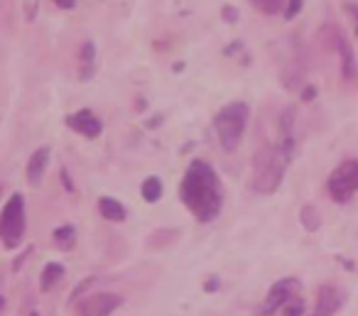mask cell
<instances>
[{"label": "cell", "mask_w": 358, "mask_h": 316, "mask_svg": "<svg viewBox=\"0 0 358 316\" xmlns=\"http://www.w3.org/2000/svg\"><path fill=\"white\" fill-rule=\"evenodd\" d=\"M62 277H64V267H62L59 262H50V265L45 267V272H42V289L50 292L55 285H59Z\"/></svg>", "instance_id": "cell-14"}, {"label": "cell", "mask_w": 358, "mask_h": 316, "mask_svg": "<svg viewBox=\"0 0 358 316\" xmlns=\"http://www.w3.org/2000/svg\"><path fill=\"white\" fill-rule=\"evenodd\" d=\"M253 6L258 8L260 13H265V15H278V13L282 10L285 0H253Z\"/></svg>", "instance_id": "cell-18"}, {"label": "cell", "mask_w": 358, "mask_h": 316, "mask_svg": "<svg viewBox=\"0 0 358 316\" xmlns=\"http://www.w3.org/2000/svg\"><path fill=\"white\" fill-rule=\"evenodd\" d=\"M179 196L187 203V208L194 213L196 221L209 223L219 216L224 196H221L219 177L209 162L196 159L189 164L185 179H182V187H179Z\"/></svg>", "instance_id": "cell-1"}, {"label": "cell", "mask_w": 358, "mask_h": 316, "mask_svg": "<svg viewBox=\"0 0 358 316\" xmlns=\"http://www.w3.org/2000/svg\"><path fill=\"white\" fill-rule=\"evenodd\" d=\"M299 216H302V223L307 231H317V228L322 226V218H319V211L314 206H304Z\"/></svg>", "instance_id": "cell-17"}, {"label": "cell", "mask_w": 358, "mask_h": 316, "mask_svg": "<svg viewBox=\"0 0 358 316\" xmlns=\"http://www.w3.org/2000/svg\"><path fill=\"white\" fill-rule=\"evenodd\" d=\"M292 155H294L292 135H285L282 140L265 148L258 155V159H255V174H253L255 189L263 194H273L280 187V182L285 179V172H287L289 162H292Z\"/></svg>", "instance_id": "cell-2"}, {"label": "cell", "mask_w": 358, "mask_h": 316, "mask_svg": "<svg viewBox=\"0 0 358 316\" xmlns=\"http://www.w3.org/2000/svg\"><path fill=\"white\" fill-rule=\"evenodd\" d=\"M216 282H219V280H216V277H214V280H209V285H206V289L214 292V289H216Z\"/></svg>", "instance_id": "cell-23"}, {"label": "cell", "mask_w": 358, "mask_h": 316, "mask_svg": "<svg viewBox=\"0 0 358 316\" xmlns=\"http://www.w3.org/2000/svg\"><path fill=\"white\" fill-rule=\"evenodd\" d=\"M55 3H57L59 8H64V10H69V8H74L76 0H55Z\"/></svg>", "instance_id": "cell-21"}, {"label": "cell", "mask_w": 358, "mask_h": 316, "mask_svg": "<svg viewBox=\"0 0 358 316\" xmlns=\"http://www.w3.org/2000/svg\"><path fill=\"white\" fill-rule=\"evenodd\" d=\"M47 164H50V150L47 148L35 150V155L30 157V164H27V179H30L32 184H40L42 177H45Z\"/></svg>", "instance_id": "cell-11"}, {"label": "cell", "mask_w": 358, "mask_h": 316, "mask_svg": "<svg viewBox=\"0 0 358 316\" xmlns=\"http://www.w3.org/2000/svg\"><path fill=\"white\" fill-rule=\"evenodd\" d=\"M32 316H40V314H32Z\"/></svg>", "instance_id": "cell-25"}, {"label": "cell", "mask_w": 358, "mask_h": 316, "mask_svg": "<svg viewBox=\"0 0 358 316\" xmlns=\"http://www.w3.org/2000/svg\"><path fill=\"white\" fill-rule=\"evenodd\" d=\"M336 47H338V55H341V71L346 79H356L358 76V66H356V57H353L351 45L346 42V37L341 32H336Z\"/></svg>", "instance_id": "cell-10"}, {"label": "cell", "mask_w": 358, "mask_h": 316, "mask_svg": "<svg viewBox=\"0 0 358 316\" xmlns=\"http://www.w3.org/2000/svg\"><path fill=\"white\" fill-rule=\"evenodd\" d=\"M329 196L338 203L351 201V196L358 192V159H346L341 162L329 177Z\"/></svg>", "instance_id": "cell-5"}, {"label": "cell", "mask_w": 358, "mask_h": 316, "mask_svg": "<svg viewBox=\"0 0 358 316\" xmlns=\"http://www.w3.org/2000/svg\"><path fill=\"white\" fill-rule=\"evenodd\" d=\"M52 238H55L57 247H62V250H69V247L74 245V240H76V231H74V226H62V228H57Z\"/></svg>", "instance_id": "cell-16"}, {"label": "cell", "mask_w": 358, "mask_h": 316, "mask_svg": "<svg viewBox=\"0 0 358 316\" xmlns=\"http://www.w3.org/2000/svg\"><path fill=\"white\" fill-rule=\"evenodd\" d=\"M338 306H341L338 292L331 285H324L317 294V311L312 316H334L338 311Z\"/></svg>", "instance_id": "cell-9"}, {"label": "cell", "mask_w": 358, "mask_h": 316, "mask_svg": "<svg viewBox=\"0 0 358 316\" xmlns=\"http://www.w3.org/2000/svg\"><path fill=\"white\" fill-rule=\"evenodd\" d=\"M66 125H69L74 133H81L84 138H99L101 130H103V123H101L99 115H94L91 110H76L74 115L66 118Z\"/></svg>", "instance_id": "cell-8"}, {"label": "cell", "mask_w": 358, "mask_h": 316, "mask_svg": "<svg viewBox=\"0 0 358 316\" xmlns=\"http://www.w3.org/2000/svg\"><path fill=\"white\" fill-rule=\"evenodd\" d=\"M99 208H101V216L103 218H108V221H125V208H123V203L120 201H115V199H110V196H103L99 201Z\"/></svg>", "instance_id": "cell-12"}, {"label": "cell", "mask_w": 358, "mask_h": 316, "mask_svg": "<svg viewBox=\"0 0 358 316\" xmlns=\"http://www.w3.org/2000/svg\"><path fill=\"white\" fill-rule=\"evenodd\" d=\"M94 69H96V47L91 42H86L84 50H81V69H79L81 81H89L94 76Z\"/></svg>", "instance_id": "cell-13"}, {"label": "cell", "mask_w": 358, "mask_h": 316, "mask_svg": "<svg viewBox=\"0 0 358 316\" xmlns=\"http://www.w3.org/2000/svg\"><path fill=\"white\" fill-rule=\"evenodd\" d=\"M120 296L118 294H108V292H101L94 294L89 299H84L79 304V316H108L113 309L120 306Z\"/></svg>", "instance_id": "cell-7"}, {"label": "cell", "mask_w": 358, "mask_h": 316, "mask_svg": "<svg viewBox=\"0 0 358 316\" xmlns=\"http://www.w3.org/2000/svg\"><path fill=\"white\" fill-rule=\"evenodd\" d=\"M302 6H304V0H287V8H285V17H287V20L297 17L299 13H302Z\"/></svg>", "instance_id": "cell-20"}, {"label": "cell", "mask_w": 358, "mask_h": 316, "mask_svg": "<svg viewBox=\"0 0 358 316\" xmlns=\"http://www.w3.org/2000/svg\"><path fill=\"white\" fill-rule=\"evenodd\" d=\"M3 304H6V301H3V296H0V311H3Z\"/></svg>", "instance_id": "cell-24"}, {"label": "cell", "mask_w": 358, "mask_h": 316, "mask_svg": "<svg viewBox=\"0 0 358 316\" xmlns=\"http://www.w3.org/2000/svg\"><path fill=\"white\" fill-rule=\"evenodd\" d=\"M248 106L245 103H229L226 108H221V113L216 115L214 128L216 138H219L224 150H236L238 143L243 140L245 125H248Z\"/></svg>", "instance_id": "cell-3"}, {"label": "cell", "mask_w": 358, "mask_h": 316, "mask_svg": "<svg viewBox=\"0 0 358 316\" xmlns=\"http://www.w3.org/2000/svg\"><path fill=\"white\" fill-rule=\"evenodd\" d=\"M294 289H297V280L287 277V280H280L273 285L270 294L265 296V304H263V316H273L275 311H280L289 299L294 296Z\"/></svg>", "instance_id": "cell-6"}, {"label": "cell", "mask_w": 358, "mask_h": 316, "mask_svg": "<svg viewBox=\"0 0 358 316\" xmlns=\"http://www.w3.org/2000/svg\"><path fill=\"white\" fill-rule=\"evenodd\" d=\"M140 192H143V199L148 203L159 201V199H162V182H159L157 177H148L143 182V189H140Z\"/></svg>", "instance_id": "cell-15"}, {"label": "cell", "mask_w": 358, "mask_h": 316, "mask_svg": "<svg viewBox=\"0 0 358 316\" xmlns=\"http://www.w3.org/2000/svg\"><path fill=\"white\" fill-rule=\"evenodd\" d=\"M22 236H25V199L22 194H13L0 213V240L6 243V247H15L20 245Z\"/></svg>", "instance_id": "cell-4"}, {"label": "cell", "mask_w": 358, "mask_h": 316, "mask_svg": "<svg viewBox=\"0 0 358 316\" xmlns=\"http://www.w3.org/2000/svg\"><path fill=\"white\" fill-rule=\"evenodd\" d=\"M348 13H353V17H356V32H358V6H351V3H348Z\"/></svg>", "instance_id": "cell-22"}, {"label": "cell", "mask_w": 358, "mask_h": 316, "mask_svg": "<svg viewBox=\"0 0 358 316\" xmlns=\"http://www.w3.org/2000/svg\"><path fill=\"white\" fill-rule=\"evenodd\" d=\"M302 311H304L302 296H292V299H289L287 304L282 306V314L285 316H302Z\"/></svg>", "instance_id": "cell-19"}]
</instances>
